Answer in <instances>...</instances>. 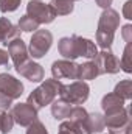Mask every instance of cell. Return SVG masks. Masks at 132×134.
<instances>
[{"label":"cell","instance_id":"obj_14","mask_svg":"<svg viewBox=\"0 0 132 134\" xmlns=\"http://www.w3.org/2000/svg\"><path fill=\"white\" fill-rule=\"evenodd\" d=\"M16 70H17L22 76H25L27 80L34 81V83L44 80V69H42V66H39L37 63L30 61V59H27L25 63H22L19 67H16Z\"/></svg>","mask_w":132,"mask_h":134},{"label":"cell","instance_id":"obj_12","mask_svg":"<svg viewBox=\"0 0 132 134\" xmlns=\"http://www.w3.org/2000/svg\"><path fill=\"white\" fill-rule=\"evenodd\" d=\"M76 69L78 66L70 59L55 61L51 66V73L55 80H76Z\"/></svg>","mask_w":132,"mask_h":134},{"label":"cell","instance_id":"obj_22","mask_svg":"<svg viewBox=\"0 0 132 134\" xmlns=\"http://www.w3.org/2000/svg\"><path fill=\"white\" fill-rule=\"evenodd\" d=\"M14 126V119L8 111H2L0 114V131L3 134H8Z\"/></svg>","mask_w":132,"mask_h":134},{"label":"cell","instance_id":"obj_20","mask_svg":"<svg viewBox=\"0 0 132 134\" xmlns=\"http://www.w3.org/2000/svg\"><path fill=\"white\" fill-rule=\"evenodd\" d=\"M113 94H117L118 97H121L123 100H129L132 97V81L131 80H123L115 86Z\"/></svg>","mask_w":132,"mask_h":134},{"label":"cell","instance_id":"obj_29","mask_svg":"<svg viewBox=\"0 0 132 134\" xmlns=\"http://www.w3.org/2000/svg\"><path fill=\"white\" fill-rule=\"evenodd\" d=\"M123 16L126 19H132V2L131 0H128L124 3V6H123Z\"/></svg>","mask_w":132,"mask_h":134},{"label":"cell","instance_id":"obj_32","mask_svg":"<svg viewBox=\"0 0 132 134\" xmlns=\"http://www.w3.org/2000/svg\"><path fill=\"white\" fill-rule=\"evenodd\" d=\"M58 134H71L70 133V130H68V128H67L65 125H64V123H62V125H61V126H59V133Z\"/></svg>","mask_w":132,"mask_h":134},{"label":"cell","instance_id":"obj_9","mask_svg":"<svg viewBox=\"0 0 132 134\" xmlns=\"http://www.w3.org/2000/svg\"><path fill=\"white\" fill-rule=\"evenodd\" d=\"M0 94L16 100L23 94V84L9 73H0Z\"/></svg>","mask_w":132,"mask_h":134},{"label":"cell","instance_id":"obj_25","mask_svg":"<svg viewBox=\"0 0 132 134\" xmlns=\"http://www.w3.org/2000/svg\"><path fill=\"white\" fill-rule=\"evenodd\" d=\"M27 134H48V131H47L45 125H44L40 120H37V119H36L33 123H30V125H28Z\"/></svg>","mask_w":132,"mask_h":134},{"label":"cell","instance_id":"obj_5","mask_svg":"<svg viewBox=\"0 0 132 134\" xmlns=\"http://www.w3.org/2000/svg\"><path fill=\"white\" fill-rule=\"evenodd\" d=\"M68 122H64L71 134H92L89 125V112L82 106H75L70 109Z\"/></svg>","mask_w":132,"mask_h":134},{"label":"cell","instance_id":"obj_2","mask_svg":"<svg viewBox=\"0 0 132 134\" xmlns=\"http://www.w3.org/2000/svg\"><path fill=\"white\" fill-rule=\"evenodd\" d=\"M118 25H120V14L112 8L104 9L103 14L99 16L98 30H97V42L103 50L110 48Z\"/></svg>","mask_w":132,"mask_h":134},{"label":"cell","instance_id":"obj_7","mask_svg":"<svg viewBox=\"0 0 132 134\" xmlns=\"http://www.w3.org/2000/svg\"><path fill=\"white\" fill-rule=\"evenodd\" d=\"M27 16H30L39 25L40 24H50L56 17V14L51 9V6L42 3L40 0H31L28 3V6H27Z\"/></svg>","mask_w":132,"mask_h":134},{"label":"cell","instance_id":"obj_8","mask_svg":"<svg viewBox=\"0 0 132 134\" xmlns=\"http://www.w3.org/2000/svg\"><path fill=\"white\" fill-rule=\"evenodd\" d=\"M104 126H107L110 131L117 133L120 131V134H124V131L132 126L131 123V117H129V109L123 108L120 109L118 112H113V114H109L106 115L104 119Z\"/></svg>","mask_w":132,"mask_h":134},{"label":"cell","instance_id":"obj_6","mask_svg":"<svg viewBox=\"0 0 132 134\" xmlns=\"http://www.w3.org/2000/svg\"><path fill=\"white\" fill-rule=\"evenodd\" d=\"M53 36L48 30H36L30 41V53L33 58H42L51 47Z\"/></svg>","mask_w":132,"mask_h":134},{"label":"cell","instance_id":"obj_19","mask_svg":"<svg viewBox=\"0 0 132 134\" xmlns=\"http://www.w3.org/2000/svg\"><path fill=\"white\" fill-rule=\"evenodd\" d=\"M50 6L56 16H67L73 11V0H51Z\"/></svg>","mask_w":132,"mask_h":134},{"label":"cell","instance_id":"obj_21","mask_svg":"<svg viewBox=\"0 0 132 134\" xmlns=\"http://www.w3.org/2000/svg\"><path fill=\"white\" fill-rule=\"evenodd\" d=\"M120 69H123L126 73L132 72V42L126 44V48H124L123 56L120 59Z\"/></svg>","mask_w":132,"mask_h":134},{"label":"cell","instance_id":"obj_3","mask_svg":"<svg viewBox=\"0 0 132 134\" xmlns=\"http://www.w3.org/2000/svg\"><path fill=\"white\" fill-rule=\"evenodd\" d=\"M61 87H62V83L59 80H55V78L45 80L37 89H34L30 94L27 103L30 106H33L36 111H39L40 108H44V106H47V104L55 101V98L59 95Z\"/></svg>","mask_w":132,"mask_h":134},{"label":"cell","instance_id":"obj_16","mask_svg":"<svg viewBox=\"0 0 132 134\" xmlns=\"http://www.w3.org/2000/svg\"><path fill=\"white\" fill-rule=\"evenodd\" d=\"M101 106H103L106 115H109V114H113V112H118L120 109H123L124 108V100L112 92V94H107V95L103 97Z\"/></svg>","mask_w":132,"mask_h":134},{"label":"cell","instance_id":"obj_11","mask_svg":"<svg viewBox=\"0 0 132 134\" xmlns=\"http://www.w3.org/2000/svg\"><path fill=\"white\" fill-rule=\"evenodd\" d=\"M11 115H13L14 122L19 123L20 126H28L30 123H33L37 119V111L33 106H30L28 103H20V104H16L13 108Z\"/></svg>","mask_w":132,"mask_h":134},{"label":"cell","instance_id":"obj_18","mask_svg":"<svg viewBox=\"0 0 132 134\" xmlns=\"http://www.w3.org/2000/svg\"><path fill=\"white\" fill-rule=\"evenodd\" d=\"M70 109H71V104H68L67 101L64 100H56L51 103V114L56 120H64L68 117L70 114Z\"/></svg>","mask_w":132,"mask_h":134},{"label":"cell","instance_id":"obj_27","mask_svg":"<svg viewBox=\"0 0 132 134\" xmlns=\"http://www.w3.org/2000/svg\"><path fill=\"white\" fill-rule=\"evenodd\" d=\"M13 104V100L6 95H2L0 94V111H8Z\"/></svg>","mask_w":132,"mask_h":134},{"label":"cell","instance_id":"obj_26","mask_svg":"<svg viewBox=\"0 0 132 134\" xmlns=\"http://www.w3.org/2000/svg\"><path fill=\"white\" fill-rule=\"evenodd\" d=\"M20 5V0H0V9L2 13H11L16 11Z\"/></svg>","mask_w":132,"mask_h":134},{"label":"cell","instance_id":"obj_13","mask_svg":"<svg viewBox=\"0 0 132 134\" xmlns=\"http://www.w3.org/2000/svg\"><path fill=\"white\" fill-rule=\"evenodd\" d=\"M8 55L11 56L14 66L19 67L22 63H25L28 59V48L20 37H16L8 42Z\"/></svg>","mask_w":132,"mask_h":134},{"label":"cell","instance_id":"obj_23","mask_svg":"<svg viewBox=\"0 0 132 134\" xmlns=\"http://www.w3.org/2000/svg\"><path fill=\"white\" fill-rule=\"evenodd\" d=\"M89 125H90V131L93 133H101L104 128V119L103 115L95 112V114H89Z\"/></svg>","mask_w":132,"mask_h":134},{"label":"cell","instance_id":"obj_10","mask_svg":"<svg viewBox=\"0 0 132 134\" xmlns=\"http://www.w3.org/2000/svg\"><path fill=\"white\" fill-rule=\"evenodd\" d=\"M101 73H117L120 72V59L110 52V50H103L101 53H97L95 61H93Z\"/></svg>","mask_w":132,"mask_h":134},{"label":"cell","instance_id":"obj_31","mask_svg":"<svg viewBox=\"0 0 132 134\" xmlns=\"http://www.w3.org/2000/svg\"><path fill=\"white\" fill-rule=\"evenodd\" d=\"M112 2H113V0H97V5L101 6V8H104V9H107V8L112 5Z\"/></svg>","mask_w":132,"mask_h":134},{"label":"cell","instance_id":"obj_1","mask_svg":"<svg viewBox=\"0 0 132 134\" xmlns=\"http://www.w3.org/2000/svg\"><path fill=\"white\" fill-rule=\"evenodd\" d=\"M59 53L65 58V59H76L79 56H84V58H95L98 50H97V45L90 41V39H86V37H81V36H70V37H62L59 41Z\"/></svg>","mask_w":132,"mask_h":134},{"label":"cell","instance_id":"obj_24","mask_svg":"<svg viewBox=\"0 0 132 134\" xmlns=\"http://www.w3.org/2000/svg\"><path fill=\"white\" fill-rule=\"evenodd\" d=\"M39 28V24L33 20L30 16H23V17H20V20H19V30L20 31H36Z\"/></svg>","mask_w":132,"mask_h":134},{"label":"cell","instance_id":"obj_4","mask_svg":"<svg viewBox=\"0 0 132 134\" xmlns=\"http://www.w3.org/2000/svg\"><path fill=\"white\" fill-rule=\"evenodd\" d=\"M89 84L86 81H73L71 84H67L61 87L59 91V98L67 101L68 104H82L89 98Z\"/></svg>","mask_w":132,"mask_h":134},{"label":"cell","instance_id":"obj_17","mask_svg":"<svg viewBox=\"0 0 132 134\" xmlns=\"http://www.w3.org/2000/svg\"><path fill=\"white\" fill-rule=\"evenodd\" d=\"M99 75V70L93 61H87L76 69V80H95Z\"/></svg>","mask_w":132,"mask_h":134},{"label":"cell","instance_id":"obj_15","mask_svg":"<svg viewBox=\"0 0 132 134\" xmlns=\"http://www.w3.org/2000/svg\"><path fill=\"white\" fill-rule=\"evenodd\" d=\"M20 30L17 27H14L6 17H2L0 19V44H6L16 37H19Z\"/></svg>","mask_w":132,"mask_h":134},{"label":"cell","instance_id":"obj_33","mask_svg":"<svg viewBox=\"0 0 132 134\" xmlns=\"http://www.w3.org/2000/svg\"><path fill=\"white\" fill-rule=\"evenodd\" d=\"M107 134H117V133H113V131H110V133H107Z\"/></svg>","mask_w":132,"mask_h":134},{"label":"cell","instance_id":"obj_30","mask_svg":"<svg viewBox=\"0 0 132 134\" xmlns=\"http://www.w3.org/2000/svg\"><path fill=\"white\" fill-rule=\"evenodd\" d=\"M8 58H9L8 52H5V50L0 48V66H6L8 64Z\"/></svg>","mask_w":132,"mask_h":134},{"label":"cell","instance_id":"obj_28","mask_svg":"<svg viewBox=\"0 0 132 134\" xmlns=\"http://www.w3.org/2000/svg\"><path fill=\"white\" fill-rule=\"evenodd\" d=\"M121 34H123V39L126 41V44L132 42V27L129 25V24L123 27V30H121Z\"/></svg>","mask_w":132,"mask_h":134}]
</instances>
